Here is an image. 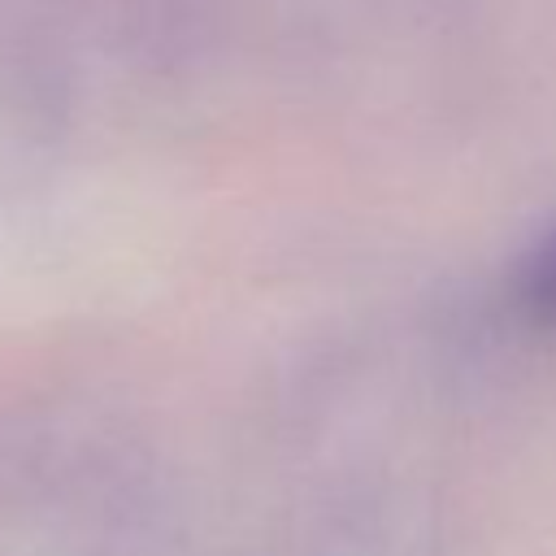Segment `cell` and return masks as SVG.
I'll return each instance as SVG.
<instances>
[{
    "label": "cell",
    "mask_w": 556,
    "mask_h": 556,
    "mask_svg": "<svg viewBox=\"0 0 556 556\" xmlns=\"http://www.w3.org/2000/svg\"><path fill=\"white\" fill-rule=\"evenodd\" d=\"M517 300L534 321H556V230H547L521 261Z\"/></svg>",
    "instance_id": "cell-1"
}]
</instances>
